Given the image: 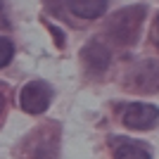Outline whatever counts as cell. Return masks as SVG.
Masks as SVG:
<instances>
[{
    "instance_id": "obj_9",
    "label": "cell",
    "mask_w": 159,
    "mask_h": 159,
    "mask_svg": "<svg viewBox=\"0 0 159 159\" xmlns=\"http://www.w3.org/2000/svg\"><path fill=\"white\" fill-rule=\"evenodd\" d=\"M154 40H157V45H159V14H157V19H154Z\"/></svg>"
},
{
    "instance_id": "obj_7",
    "label": "cell",
    "mask_w": 159,
    "mask_h": 159,
    "mask_svg": "<svg viewBox=\"0 0 159 159\" xmlns=\"http://www.w3.org/2000/svg\"><path fill=\"white\" fill-rule=\"evenodd\" d=\"M71 12L76 17H83V19H95V17H102L107 10V2L102 0H74L69 2Z\"/></svg>"
},
{
    "instance_id": "obj_6",
    "label": "cell",
    "mask_w": 159,
    "mask_h": 159,
    "mask_svg": "<svg viewBox=\"0 0 159 159\" xmlns=\"http://www.w3.org/2000/svg\"><path fill=\"white\" fill-rule=\"evenodd\" d=\"M114 159H152V154L145 145H140L135 140L119 138L114 143Z\"/></svg>"
},
{
    "instance_id": "obj_8",
    "label": "cell",
    "mask_w": 159,
    "mask_h": 159,
    "mask_svg": "<svg viewBox=\"0 0 159 159\" xmlns=\"http://www.w3.org/2000/svg\"><path fill=\"white\" fill-rule=\"evenodd\" d=\"M14 57V45L10 43L7 38H2L0 36V66L10 64V60Z\"/></svg>"
},
{
    "instance_id": "obj_4",
    "label": "cell",
    "mask_w": 159,
    "mask_h": 159,
    "mask_svg": "<svg viewBox=\"0 0 159 159\" xmlns=\"http://www.w3.org/2000/svg\"><path fill=\"white\" fill-rule=\"evenodd\" d=\"M128 88L140 90V93L159 90V62L145 60L140 64H135V69L131 71V79H128Z\"/></svg>"
},
{
    "instance_id": "obj_3",
    "label": "cell",
    "mask_w": 159,
    "mask_h": 159,
    "mask_svg": "<svg viewBox=\"0 0 159 159\" xmlns=\"http://www.w3.org/2000/svg\"><path fill=\"white\" fill-rule=\"evenodd\" d=\"M124 126L133 128V131H150L159 121V109L147 102H131L124 109Z\"/></svg>"
},
{
    "instance_id": "obj_10",
    "label": "cell",
    "mask_w": 159,
    "mask_h": 159,
    "mask_svg": "<svg viewBox=\"0 0 159 159\" xmlns=\"http://www.w3.org/2000/svg\"><path fill=\"white\" fill-rule=\"evenodd\" d=\"M2 109H5V95L0 93V112H2Z\"/></svg>"
},
{
    "instance_id": "obj_2",
    "label": "cell",
    "mask_w": 159,
    "mask_h": 159,
    "mask_svg": "<svg viewBox=\"0 0 159 159\" xmlns=\"http://www.w3.org/2000/svg\"><path fill=\"white\" fill-rule=\"evenodd\" d=\"M143 14L145 10L143 7H128L124 12H119L109 24V36L119 43H131L138 36V26L143 21Z\"/></svg>"
},
{
    "instance_id": "obj_1",
    "label": "cell",
    "mask_w": 159,
    "mask_h": 159,
    "mask_svg": "<svg viewBox=\"0 0 159 159\" xmlns=\"http://www.w3.org/2000/svg\"><path fill=\"white\" fill-rule=\"evenodd\" d=\"M52 102V88L45 81H29L19 93V105L26 114H43Z\"/></svg>"
},
{
    "instance_id": "obj_5",
    "label": "cell",
    "mask_w": 159,
    "mask_h": 159,
    "mask_svg": "<svg viewBox=\"0 0 159 159\" xmlns=\"http://www.w3.org/2000/svg\"><path fill=\"white\" fill-rule=\"evenodd\" d=\"M83 62H86V66L90 71H105L109 66V50L93 40V43H88L83 48Z\"/></svg>"
}]
</instances>
